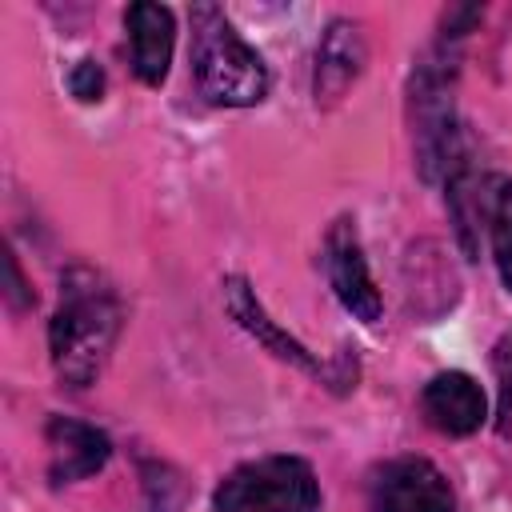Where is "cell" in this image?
<instances>
[{"label":"cell","mask_w":512,"mask_h":512,"mask_svg":"<svg viewBox=\"0 0 512 512\" xmlns=\"http://www.w3.org/2000/svg\"><path fill=\"white\" fill-rule=\"evenodd\" d=\"M192 68L200 92L212 104L252 108L268 96V68L260 52L240 40L216 4L192 8Z\"/></svg>","instance_id":"2"},{"label":"cell","mask_w":512,"mask_h":512,"mask_svg":"<svg viewBox=\"0 0 512 512\" xmlns=\"http://www.w3.org/2000/svg\"><path fill=\"white\" fill-rule=\"evenodd\" d=\"M128 40H132V68L144 84H164L168 64H172V44H176V24L164 4L136 0L124 12Z\"/></svg>","instance_id":"8"},{"label":"cell","mask_w":512,"mask_h":512,"mask_svg":"<svg viewBox=\"0 0 512 512\" xmlns=\"http://www.w3.org/2000/svg\"><path fill=\"white\" fill-rule=\"evenodd\" d=\"M224 308H228V316L244 328V332H252L272 356H280V360H288V364H296V368H308V372H324V364L300 344V340H292L268 312H264V304L256 300V292L248 288V280H240V276H228L224 280Z\"/></svg>","instance_id":"9"},{"label":"cell","mask_w":512,"mask_h":512,"mask_svg":"<svg viewBox=\"0 0 512 512\" xmlns=\"http://www.w3.org/2000/svg\"><path fill=\"white\" fill-rule=\"evenodd\" d=\"M68 88H72V96L84 100V104L100 100V96H104V68H100L96 60H80V64L72 68V76H68Z\"/></svg>","instance_id":"12"},{"label":"cell","mask_w":512,"mask_h":512,"mask_svg":"<svg viewBox=\"0 0 512 512\" xmlns=\"http://www.w3.org/2000/svg\"><path fill=\"white\" fill-rule=\"evenodd\" d=\"M4 272H8V288H4V292H8V304H12V308H28V304H36V296H32V288L24 284V276H20L12 252L4 256Z\"/></svg>","instance_id":"13"},{"label":"cell","mask_w":512,"mask_h":512,"mask_svg":"<svg viewBox=\"0 0 512 512\" xmlns=\"http://www.w3.org/2000/svg\"><path fill=\"white\" fill-rule=\"evenodd\" d=\"M364 36L352 20H332L316 48V104H332L364 68Z\"/></svg>","instance_id":"10"},{"label":"cell","mask_w":512,"mask_h":512,"mask_svg":"<svg viewBox=\"0 0 512 512\" xmlns=\"http://www.w3.org/2000/svg\"><path fill=\"white\" fill-rule=\"evenodd\" d=\"M116 336H120L116 292L92 268H72L64 276L60 308L48 324V348H52L56 376L68 388H88L100 376Z\"/></svg>","instance_id":"1"},{"label":"cell","mask_w":512,"mask_h":512,"mask_svg":"<svg viewBox=\"0 0 512 512\" xmlns=\"http://www.w3.org/2000/svg\"><path fill=\"white\" fill-rule=\"evenodd\" d=\"M44 436H48V476H52V484L84 480V476L100 472L112 456L108 436L100 428L84 424V420L52 416Z\"/></svg>","instance_id":"7"},{"label":"cell","mask_w":512,"mask_h":512,"mask_svg":"<svg viewBox=\"0 0 512 512\" xmlns=\"http://www.w3.org/2000/svg\"><path fill=\"white\" fill-rule=\"evenodd\" d=\"M368 512H456V496L432 460L400 456L372 476Z\"/></svg>","instance_id":"4"},{"label":"cell","mask_w":512,"mask_h":512,"mask_svg":"<svg viewBox=\"0 0 512 512\" xmlns=\"http://www.w3.org/2000/svg\"><path fill=\"white\" fill-rule=\"evenodd\" d=\"M420 408L428 416V424L444 436H472L484 416H488V400L484 388L468 376V372H440L424 384L420 392Z\"/></svg>","instance_id":"6"},{"label":"cell","mask_w":512,"mask_h":512,"mask_svg":"<svg viewBox=\"0 0 512 512\" xmlns=\"http://www.w3.org/2000/svg\"><path fill=\"white\" fill-rule=\"evenodd\" d=\"M488 236L500 280L512 292V180H488Z\"/></svg>","instance_id":"11"},{"label":"cell","mask_w":512,"mask_h":512,"mask_svg":"<svg viewBox=\"0 0 512 512\" xmlns=\"http://www.w3.org/2000/svg\"><path fill=\"white\" fill-rule=\"evenodd\" d=\"M324 272H328V284L336 292V300L356 316V320H376L380 316V292L368 276V260H364V248H360V236H356V224L348 216H340L328 236H324Z\"/></svg>","instance_id":"5"},{"label":"cell","mask_w":512,"mask_h":512,"mask_svg":"<svg viewBox=\"0 0 512 512\" xmlns=\"http://www.w3.org/2000/svg\"><path fill=\"white\" fill-rule=\"evenodd\" d=\"M212 504L216 512H316L320 484L300 456H260L232 468Z\"/></svg>","instance_id":"3"}]
</instances>
